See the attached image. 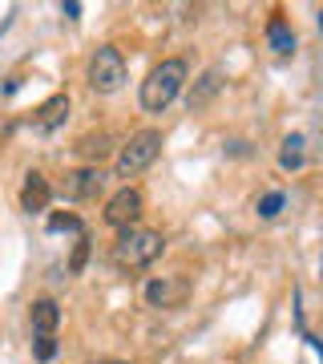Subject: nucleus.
Instances as JSON below:
<instances>
[{"label":"nucleus","mask_w":323,"mask_h":364,"mask_svg":"<svg viewBox=\"0 0 323 364\" xmlns=\"http://www.w3.org/2000/svg\"><path fill=\"white\" fill-rule=\"evenodd\" d=\"M222 90V69H207L202 77H198V85L190 90V109H207L214 97H219Z\"/></svg>","instance_id":"9b49d317"},{"label":"nucleus","mask_w":323,"mask_h":364,"mask_svg":"<svg viewBox=\"0 0 323 364\" xmlns=\"http://www.w3.org/2000/svg\"><path fill=\"white\" fill-rule=\"evenodd\" d=\"M142 207H146V198L138 186H121L109 203H105V223L109 227H121V231H129V227H138V219H142Z\"/></svg>","instance_id":"423d86ee"},{"label":"nucleus","mask_w":323,"mask_h":364,"mask_svg":"<svg viewBox=\"0 0 323 364\" xmlns=\"http://www.w3.org/2000/svg\"><path fill=\"white\" fill-rule=\"evenodd\" d=\"M89 364H129V360H114V356H102V360H89Z\"/></svg>","instance_id":"aec40b11"},{"label":"nucleus","mask_w":323,"mask_h":364,"mask_svg":"<svg viewBox=\"0 0 323 364\" xmlns=\"http://www.w3.org/2000/svg\"><path fill=\"white\" fill-rule=\"evenodd\" d=\"M49 231H81L77 215H49Z\"/></svg>","instance_id":"a211bd4d"},{"label":"nucleus","mask_w":323,"mask_h":364,"mask_svg":"<svg viewBox=\"0 0 323 364\" xmlns=\"http://www.w3.org/2000/svg\"><path fill=\"white\" fill-rule=\"evenodd\" d=\"M105 186V174L102 166H81V170H65L61 178V195L69 203H85V198H97Z\"/></svg>","instance_id":"0eeeda50"},{"label":"nucleus","mask_w":323,"mask_h":364,"mask_svg":"<svg viewBox=\"0 0 323 364\" xmlns=\"http://www.w3.org/2000/svg\"><path fill=\"white\" fill-rule=\"evenodd\" d=\"M61 13L69 16V21H77V13H81V4H77V0H69V4H61Z\"/></svg>","instance_id":"6ab92c4d"},{"label":"nucleus","mask_w":323,"mask_h":364,"mask_svg":"<svg viewBox=\"0 0 323 364\" xmlns=\"http://www.w3.org/2000/svg\"><path fill=\"white\" fill-rule=\"evenodd\" d=\"M283 203H287L283 191H271V195H263V198H258V219H275V215L283 210Z\"/></svg>","instance_id":"2eb2a0df"},{"label":"nucleus","mask_w":323,"mask_h":364,"mask_svg":"<svg viewBox=\"0 0 323 364\" xmlns=\"http://www.w3.org/2000/svg\"><path fill=\"white\" fill-rule=\"evenodd\" d=\"M57 324H61V308H57V299H37L33 304V312H28V328H33V340L40 336H57Z\"/></svg>","instance_id":"9d476101"},{"label":"nucleus","mask_w":323,"mask_h":364,"mask_svg":"<svg viewBox=\"0 0 323 364\" xmlns=\"http://www.w3.org/2000/svg\"><path fill=\"white\" fill-rule=\"evenodd\" d=\"M162 154V134L158 130H138L129 138L121 150H117V178H133V174H142L146 166H154V158Z\"/></svg>","instance_id":"7ed1b4c3"},{"label":"nucleus","mask_w":323,"mask_h":364,"mask_svg":"<svg viewBox=\"0 0 323 364\" xmlns=\"http://www.w3.org/2000/svg\"><path fill=\"white\" fill-rule=\"evenodd\" d=\"M267 45H271L279 57L295 53V33H291V25H287L283 16H271V21H267Z\"/></svg>","instance_id":"f8f14e48"},{"label":"nucleus","mask_w":323,"mask_h":364,"mask_svg":"<svg viewBox=\"0 0 323 364\" xmlns=\"http://www.w3.org/2000/svg\"><path fill=\"white\" fill-rule=\"evenodd\" d=\"M142 296L150 308L158 312H170V308H182L190 299V279L186 275H150L142 287Z\"/></svg>","instance_id":"39448f33"},{"label":"nucleus","mask_w":323,"mask_h":364,"mask_svg":"<svg viewBox=\"0 0 323 364\" xmlns=\"http://www.w3.org/2000/svg\"><path fill=\"white\" fill-rule=\"evenodd\" d=\"M109 150H114V138H109V134H89V138H81L77 142V154L89 158V166H97Z\"/></svg>","instance_id":"ddd939ff"},{"label":"nucleus","mask_w":323,"mask_h":364,"mask_svg":"<svg viewBox=\"0 0 323 364\" xmlns=\"http://www.w3.org/2000/svg\"><path fill=\"white\" fill-rule=\"evenodd\" d=\"M319 28H323V13H319Z\"/></svg>","instance_id":"412c9836"},{"label":"nucleus","mask_w":323,"mask_h":364,"mask_svg":"<svg viewBox=\"0 0 323 364\" xmlns=\"http://www.w3.org/2000/svg\"><path fill=\"white\" fill-rule=\"evenodd\" d=\"M33 356H37L40 364H49L53 356H57V336H40V340H33Z\"/></svg>","instance_id":"f3484780"},{"label":"nucleus","mask_w":323,"mask_h":364,"mask_svg":"<svg viewBox=\"0 0 323 364\" xmlns=\"http://www.w3.org/2000/svg\"><path fill=\"white\" fill-rule=\"evenodd\" d=\"M162 251H166L162 231H150V227H129V231H121V239L114 243V263H117V267H126V272H142V267H150Z\"/></svg>","instance_id":"f03ea898"},{"label":"nucleus","mask_w":323,"mask_h":364,"mask_svg":"<svg viewBox=\"0 0 323 364\" xmlns=\"http://www.w3.org/2000/svg\"><path fill=\"white\" fill-rule=\"evenodd\" d=\"M49 203H53L49 178H45L40 170H28V174H25V186H21V210H28V215H40V210H49Z\"/></svg>","instance_id":"6e6552de"},{"label":"nucleus","mask_w":323,"mask_h":364,"mask_svg":"<svg viewBox=\"0 0 323 364\" xmlns=\"http://www.w3.org/2000/svg\"><path fill=\"white\" fill-rule=\"evenodd\" d=\"M126 77H129V69H126L121 49L102 45V49L89 57V90L93 93H117L121 85H126Z\"/></svg>","instance_id":"20e7f679"},{"label":"nucleus","mask_w":323,"mask_h":364,"mask_svg":"<svg viewBox=\"0 0 323 364\" xmlns=\"http://www.w3.org/2000/svg\"><path fill=\"white\" fill-rule=\"evenodd\" d=\"M279 166H283V170H299V166H303V134H287V138H283Z\"/></svg>","instance_id":"4468645a"},{"label":"nucleus","mask_w":323,"mask_h":364,"mask_svg":"<svg viewBox=\"0 0 323 364\" xmlns=\"http://www.w3.org/2000/svg\"><path fill=\"white\" fill-rule=\"evenodd\" d=\"M85 259H89V239L81 235L77 247H73V255H69V275H81V272H85Z\"/></svg>","instance_id":"dca6fc26"},{"label":"nucleus","mask_w":323,"mask_h":364,"mask_svg":"<svg viewBox=\"0 0 323 364\" xmlns=\"http://www.w3.org/2000/svg\"><path fill=\"white\" fill-rule=\"evenodd\" d=\"M65 117H69V93H53L49 102L37 105V114H33V130L37 134H53L65 126Z\"/></svg>","instance_id":"1a4fd4ad"},{"label":"nucleus","mask_w":323,"mask_h":364,"mask_svg":"<svg viewBox=\"0 0 323 364\" xmlns=\"http://www.w3.org/2000/svg\"><path fill=\"white\" fill-rule=\"evenodd\" d=\"M186 61L182 57H166L162 65L150 69V77L142 81V109L146 114H162L174 97L182 93V85H186Z\"/></svg>","instance_id":"f257e3e1"}]
</instances>
